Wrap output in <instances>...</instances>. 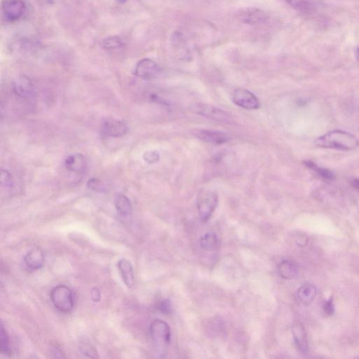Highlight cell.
Listing matches in <instances>:
<instances>
[{"label":"cell","mask_w":359,"mask_h":359,"mask_svg":"<svg viewBox=\"0 0 359 359\" xmlns=\"http://www.w3.org/2000/svg\"><path fill=\"white\" fill-rule=\"evenodd\" d=\"M315 144L320 148L352 151L358 147L359 140L353 134L341 130H335L319 137L315 141Z\"/></svg>","instance_id":"1"},{"label":"cell","mask_w":359,"mask_h":359,"mask_svg":"<svg viewBox=\"0 0 359 359\" xmlns=\"http://www.w3.org/2000/svg\"><path fill=\"white\" fill-rule=\"evenodd\" d=\"M219 203V196L210 189H202L197 199L198 211L203 223H206L215 211Z\"/></svg>","instance_id":"2"},{"label":"cell","mask_w":359,"mask_h":359,"mask_svg":"<svg viewBox=\"0 0 359 359\" xmlns=\"http://www.w3.org/2000/svg\"><path fill=\"white\" fill-rule=\"evenodd\" d=\"M51 302L55 308L62 313H68L74 307V299L72 291L65 285H59L53 288L50 294Z\"/></svg>","instance_id":"3"},{"label":"cell","mask_w":359,"mask_h":359,"mask_svg":"<svg viewBox=\"0 0 359 359\" xmlns=\"http://www.w3.org/2000/svg\"><path fill=\"white\" fill-rule=\"evenodd\" d=\"M26 4L23 0H5L2 6L4 19L9 22H15L23 17L26 12Z\"/></svg>","instance_id":"4"},{"label":"cell","mask_w":359,"mask_h":359,"mask_svg":"<svg viewBox=\"0 0 359 359\" xmlns=\"http://www.w3.org/2000/svg\"><path fill=\"white\" fill-rule=\"evenodd\" d=\"M150 332L152 339L157 345L163 346L170 344L171 333L170 327L165 321L155 319L151 325Z\"/></svg>","instance_id":"5"},{"label":"cell","mask_w":359,"mask_h":359,"mask_svg":"<svg viewBox=\"0 0 359 359\" xmlns=\"http://www.w3.org/2000/svg\"><path fill=\"white\" fill-rule=\"evenodd\" d=\"M192 110L194 113L215 121L230 122L232 120L231 116L227 112L212 105L204 104V103H197L193 105Z\"/></svg>","instance_id":"6"},{"label":"cell","mask_w":359,"mask_h":359,"mask_svg":"<svg viewBox=\"0 0 359 359\" xmlns=\"http://www.w3.org/2000/svg\"><path fill=\"white\" fill-rule=\"evenodd\" d=\"M232 100L236 105L246 110H258L260 107V101L257 96L246 89H235Z\"/></svg>","instance_id":"7"},{"label":"cell","mask_w":359,"mask_h":359,"mask_svg":"<svg viewBox=\"0 0 359 359\" xmlns=\"http://www.w3.org/2000/svg\"><path fill=\"white\" fill-rule=\"evenodd\" d=\"M160 73V66L150 58L142 59L137 62L134 72V74L137 78L146 80L157 78Z\"/></svg>","instance_id":"8"},{"label":"cell","mask_w":359,"mask_h":359,"mask_svg":"<svg viewBox=\"0 0 359 359\" xmlns=\"http://www.w3.org/2000/svg\"><path fill=\"white\" fill-rule=\"evenodd\" d=\"M194 136L198 139L207 142L215 145L226 143L230 140L228 134L222 131H212V130L196 129L193 131Z\"/></svg>","instance_id":"9"},{"label":"cell","mask_w":359,"mask_h":359,"mask_svg":"<svg viewBox=\"0 0 359 359\" xmlns=\"http://www.w3.org/2000/svg\"><path fill=\"white\" fill-rule=\"evenodd\" d=\"M128 126L124 121L110 119L105 121L102 131L105 135L112 137L124 136L128 133Z\"/></svg>","instance_id":"10"},{"label":"cell","mask_w":359,"mask_h":359,"mask_svg":"<svg viewBox=\"0 0 359 359\" xmlns=\"http://www.w3.org/2000/svg\"><path fill=\"white\" fill-rule=\"evenodd\" d=\"M13 92L19 97L28 98L33 93V85L27 76H20L13 82Z\"/></svg>","instance_id":"11"},{"label":"cell","mask_w":359,"mask_h":359,"mask_svg":"<svg viewBox=\"0 0 359 359\" xmlns=\"http://www.w3.org/2000/svg\"><path fill=\"white\" fill-rule=\"evenodd\" d=\"M27 267L32 270H38L44 264V255L39 248H35L27 253L24 258Z\"/></svg>","instance_id":"12"},{"label":"cell","mask_w":359,"mask_h":359,"mask_svg":"<svg viewBox=\"0 0 359 359\" xmlns=\"http://www.w3.org/2000/svg\"><path fill=\"white\" fill-rule=\"evenodd\" d=\"M292 334L294 337L295 344L301 352L307 353L308 351V340L305 328L300 323L295 324L292 326Z\"/></svg>","instance_id":"13"},{"label":"cell","mask_w":359,"mask_h":359,"mask_svg":"<svg viewBox=\"0 0 359 359\" xmlns=\"http://www.w3.org/2000/svg\"><path fill=\"white\" fill-rule=\"evenodd\" d=\"M117 266L125 285L131 289L134 284L133 269L131 262L126 259L121 258L118 262Z\"/></svg>","instance_id":"14"},{"label":"cell","mask_w":359,"mask_h":359,"mask_svg":"<svg viewBox=\"0 0 359 359\" xmlns=\"http://www.w3.org/2000/svg\"><path fill=\"white\" fill-rule=\"evenodd\" d=\"M65 165L67 170L73 172L81 173L85 170L87 167L85 157L81 154L69 155L66 158Z\"/></svg>","instance_id":"15"},{"label":"cell","mask_w":359,"mask_h":359,"mask_svg":"<svg viewBox=\"0 0 359 359\" xmlns=\"http://www.w3.org/2000/svg\"><path fill=\"white\" fill-rule=\"evenodd\" d=\"M317 290L312 284L306 283L302 285L298 289L297 293L298 299L302 304L305 305H310L315 299Z\"/></svg>","instance_id":"16"},{"label":"cell","mask_w":359,"mask_h":359,"mask_svg":"<svg viewBox=\"0 0 359 359\" xmlns=\"http://www.w3.org/2000/svg\"><path fill=\"white\" fill-rule=\"evenodd\" d=\"M243 22L249 24L265 23L269 19L267 14L263 11L258 10H249L246 11L241 16Z\"/></svg>","instance_id":"17"},{"label":"cell","mask_w":359,"mask_h":359,"mask_svg":"<svg viewBox=\"0 0 359 359\" xmlns=\"http://www.w3.org/2000/svg\"><path fill=\"white\" fill-rule=\"evenodd\" d=\"M114 205L117 212L122 216L131 215L132 206L131 201L124 194H117L114 198Z\"/></svg>","instance_id":"18"},{"label":"cell","mask_w":359,"mask_h":359,"mask_svg":"<svg viewBox=\"0 0 359 359\" xmlns=\"http://www.w3.org/2000/svg\"><path fill=\"white\" fill-rule=\"evenodd\" d=\"M278 271L282 278L290 280L296 277L298 269L293 262L284 260L278 266Z\"/></svg>","instance_id":"19"},{"label":"cell","mask_w":359,"mask_h":359,"mask_svg":"<svg viewBox=\"0 0 359 359\" xmlns=\"http://www.w3.org/2000/svg\"><path fill=\"white\" fill-rule=\"evenodd\" d=\"M200 246L205 251H213L219 246V239L217 235L212 232H208L202 236L200 239Z\"/></svg>","instance_id":"20"},{"label":"cell","mask_w":359,"mask_h":359,"mask_svg":"<svg viewBox=\"0 0 359 359\" xmlns=\"http://www.w3.org/2000/svg\"><path fill=\"white\" fill-rule=\"evenodd\" d=\"M294 10L303 14H310L314 12V5L307 0H283Z\"/></svg>","instance_id":"21"},{"label":"cell","mask_w":359,"mask_h":359,"mask_svg":"<svg viewBox=\"0 0 359 359\" xmlns=\"http://www.w3.org/2000/svg\"><path fill=\"white\" fill-rule=\"evenodd\" d=\"M124 46V42L121 37L118 36L109 37L103 39L101 42V46L106 51H114L121 49Z\"/></svg>","instance_id":"22"},{"label":"cell","mask_w":359,"mask_h":359,"mask_svg":"<svg viewBox=\"0 0 359 359\" xmlns=\"http://www.w3.org/2000/svg\"><path fill=\"white\" fill-rule=\"evenodd\" d=\"M304 164H305V166L308 167L309 169L315 171V172L317 173L319 176L323 178V179L327 180H333L335 179V175L330 170L318 167L317 165H316L314 162H311V161H306V162H304Z\"/></svg>","instance_id":"23"},{"label":"cell","mask_w":359,"mask_h":359,"mask_svg":"<svg viewBox=\"0 0 359 359\" xmlns=\"http://www.w3.org/2000/svg\"><path fill=\"white\" fill-rule=\"evenodd\" d=\"M0 349L1 352L5 354H9L11 352L10 339L7 332L5 331L3 323H1V328H0Z\"/></svg>","instance_id":"24"},{"label":"cell","mask_w":359,"mask_h":359,"mask_svg":"<svg viewBox=\"0 0 359 359\" xmlns=\"http://www.w3.org/2000/svg\"><path fill=\"white\" fill-rule=\"evenodd\" d=\"M87 187L91 190L96 192H103L105 189L104 184L102 183L101 180L96 179V178H92L89 180L87 183Z\"/></svg>","instance_id":"25"},{"label":"cell","mask_w":359,"mask_h":359,"mask_svg":"<svg viewBox=\"0 0 359 359\" xmlns=\"http://www.w3.org/2000/svg\"><path fill=\"white\" fill-rule=\"evenodd\" d=\"M1 181L2 185L6 187H12L14 185L13 178L12 175L9 171L3 170L1 173Z\"/></svg>","instance_id":"26"},{"label":"cell","mask_w":359,"mask_h":359,"mask_svg":"<svg viewBox=\"0 0 359 359\" xmlns=\"http://www.w3.org/2000/svg\"><path fill=\"white\" fill-rule=\"evenodd\" d=\"M80 349H81L82 354L85 355L89 358H97L98 357L96 350L93 346L89 345V344H85V345L82 346Z\"/></svg>","instance_id":"27"},{"label":"cell","mask_w":359,"mask_h":359,"mask_svg":"<svg viewBox=\"0 0 359 359\" xmlns=\"http://www.w3.org/2000/svg\"><path fill=\"white\" fill-rule=\"evenodd\" d=\"M144 160L149 164L155 163L160 160V155L157 152L152 151L145 153L143 156Z\"/></svg>","instance_id":"28"},{"label":"cell","mask_w":359,"mask_h":359,"mask_svg":"<svg viewBox=\"0 0 359 359\" xmlns=\"http://www.w3.org/2000/svg\"><path fill=\"white\" fill-rule=\"evenodd\" d=\"M159 310L162 314L169 315L171 313V310H172L171 302L169 300H165V301L161 302L160 306H159Z\"/></svg>","instance_id":"29"},{"label":"cell","mask_w":359,"mask_h":359,"mask_svg":"<svg viewBox=\"0 0 359 359\" xmlns=\"http://www.w3.org/2000/svg\"><path fill=\"white\" fill-rule=\"evenodd\" d=\"M323 309H324L325 312L328 315H333L334 312H335V306H334L333 298H330L328 301L325 303Z\"/></svg>","instance_id":"30"},{"label":"cell","mask_w":359,"mask_h":359,"mask_svg":"<svg viewBox=\"0 0 359 359\" xmlns=\"http://www.w3.org/2000/svg\"><path fill=\"white\" fill-rule=\"evenodd\" d=\"M91 297L94 303H98L101 301V292L97 288H94L91 291Z\"/></svg>","instance_id":"31"},{"label":"cell","mask_w":359,"mask_h":359,"mask_svg":"<svg viewBox=\"0 0 359 359\" xmlns=\"http://www.w3.org/2000/svg\"><path fill=\"white\" fill-rule=\"evenodd\" d=\"M351 185H352V186L353 187H355V189H356L359 192V179L358 178H353L352 180H351Z\"/></svg>","instance_id":"32"},{"label":"cell","mask_w":359,"mask_h":359,"mask_svg":"<svg viewBox=\"0 0 359 359\" xmlns=\"http://www.w3.org/2000/svg\"><path fill=\"white\" fill-rule=\"evenodd\" d=\"M43 3L45 4H48V5H52L53 4V0H41Z\"/></svg>","instance_id":"33"},{"label":"cell","mask_w":359,"mask_h":359,"mask_svg":"<svg viewBox=\"0 0 359 359\" xmlns=\"http://www.w3.org/2000/svg\"><path fill=\"white\" fill-rule=\"evenodd\" d=\"M356 58L358 59V60L359 61V47L357 48V49L356 51Z\"/></svg>","instance_id":"34"}]
</instances>
